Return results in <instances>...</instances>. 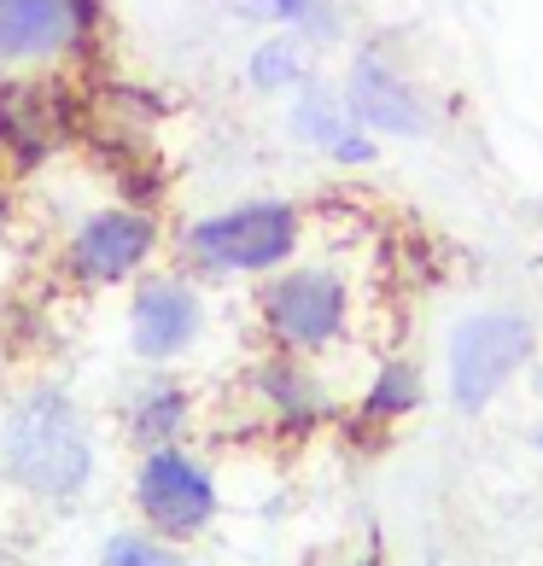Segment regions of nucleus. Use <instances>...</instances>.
<instances>
[{
  "mask_svg": "<svg viewBox=\"0 0 543 566\" xmlns=\"http://www.w3.org/2000/svg\"><path fill=\"white\" fill-rule=\"evenodd\" d=\"M292 129H299L310 146H327V153H340V146L357 135V123H351V112H340L327 94H316L310 88L304 99H299V112H292Z\"/></svg>",
  "mask_w": 543,
  "mask_h": 566,
  "instance_id": "f8f14e48",
  "label": "nucleus"
},
{
  "mask_svg": "<svg viewBox=\"0 0 543 566\" xmlns=\"http://www.w3.org/2000/svg\"><path fill=\"white\" fill-rule=\"evenodd\" d=\"M0 468L12 485H24L30 496H53L65 502L88 485L94 473V432L88 415L59 386H35L7 409L0 427Z\"/></svg>",
  "mask_w": 543,
  "mask_h": 566,
  "instance_id": "f257e3e1",
  "label": "nucleus"
},
{
  "mask_svg": "<svg viewBox=\"0 0 543 566\" xmlns=\"http://www.w3.org/2000/svg\"><path fill=\"white\" fill-rule=\"evenodd\" d=\"M94 30V0H0V59H59Z\"/></svg>",
  "mask_w": 543,
  "mask_h": 566,
  "instance_id": "6e6552de",
  "label": "nucleus"
},
{
  "mask_svg": "<svg viewBox=\"0 0 543 566\" xmlns=\"http://www.w3.org/2000/svg\"><path fill=\"white\" fill-rule=\"evenodd\" d=\"M345 286L327 269H292L263 286V322L286 350H322L345 333Z\"/></svg>",
  "mask_w": 543,
  "mask_h": 566,
  "instance_id": "20e7f679",
  "label": "nucleus"
},
{
  "mask_svg": "<svg viewBox=\"0 0 543 566\" xmlns=\"http://www.w3.org/2000/svg\"><path fill=\"white\" fill-rule=\"evenodd\" d=\"M71 129V99L59 82H41V76H24V82H7L0 88V158L7 164H35L48 158L59 140Z\"/></svg>",
  "mask_w": 543,
  "mask_h": 566,
  "instance_id": "0eeeda50",
  "label": "nucleus"
},
{
  "mask_svg": "<svg viewBox=\"0 0 543 566\" xmlns=\"http://www.w3.org/2000/svg\"><path fill=\"white\" fill-rule=\"evenodd\" d=\"M0 228H7V193H0Z\"/></svg>",
  "mask_w": 543,
  "mask_h": 566,
  "instance_id": "a211bd4d",
  "label": "nucleus"
},
{
  "mask_svg": "<svg viewBox=\"0 0 543 566\" xmlns=\"http://www.w3.org/2000/svg\"><path fill=\"white\" fill-rule=\"evenodd\" d=\"M345 112L357 129L380 135H427V106L409 82L386 65V59H357L345 82Z\"/></svg>",
  "mask_w": 543,
  "mask_h": 566,
  "instance_id": "9d476101",
  "label": "nucleus"
},
{
  "mask_svg": "<svg viewBox=\"0 0 543 566\" xmlns=\"http://www.w3.org/2000/svg\"><path fill=\"white\" fill-rule=\"evenodd\" d=\"M252 7H258L263 18H304L316 0H252Z\"/></svg>",
  "mask_w": 543,
  "mask_h": 566,
  "instance_id": "f3484780",
  "label": "nucleus"
},
{
  "mask_svg": "<svg viewBox=\"0 0 543 566\" xmlns=\"http://www.w3.org/2000/svg\"><path fill=\"white\" fill-rule=\"evenodd\" d=\"M415 403H421V374H415L409 363H391V368H380V380H374V391H368L363 421H398V415H409Z\"/></svg>",
  "mask_w": 543,
  "mask_h": 566,
  "instance_id": "ddd939ff",
  "label": "nucleus"
},
{
  "mask_svg": "<svg viewBox=\"0 0 543 566\" xmlns=\"http://www.w3.org/2000/svg\"><path fill=\"white\" fill-rule=\"evenodd\" d=\"M263 391H269V403H275L281 415H292V421H310V415L322 409L316 380H310V374H299V368H286V363H275V368L263 374Z\"/></svg>",
  "mask_w": 543,
  "mask_h": 566,
  "instance_id": "4468645a",
  "label": "nucleus"
},
{
  "mask_svg": "<svg viewBox=\"0 0 543 566\" xmlns=\"http://www.w3.org/2000/svg\"><path fill=\"white\" fill-rule=\"evenodd\" d=\"M181 421H187V391L176 380H158V386H146L129 403V444L164 450L181 432Z\"/></svg>",
  "mask_w": 543,
  "mask_h": 566,
  "instance_id": "9b49d317",
  "label": "nucleus"
},
{
  "mask_svg": "<svg viewBox=\"0 0 543 566\" xmlns=\"http://www.w3.org/2000/svg\"><path fill=\"white\" fill-rule=\"evenodd\" d=\"M252 82L258 88H292V82H304V53L299 41H263V48L252 53Z\"/></svg>",
  "mask_w": 543,
  "mask_h": 566,
  "instance_id": "2eb2a0df",
  "label": "nucleus"
},
{
  "mask_svg": "<svg viewBox=\"0 0 543 566\" xmlns=\"http://www.w3.org/2000/svg\"><path fill=\"white\" fill-rule=\"evenodd\" d=\"M537 345V333L526 316H509V310H485V316H468L450 333V397L462 415H479L503 391L526 356Z\"/></svg>",
  "mask_w": 543,
  "mask_h": 566,
  "instance_id": "f03ea898",
  "label": "nucleus"
},
{
  "mask_svg": "<svg viewBox=\"0 0 543 566\" xmlns=\"http://www.w3.org/2000/svg\"><path fill=\"white\" fill-rule=\"evenodd\" d=\"M537 450H543V421H537Z\"/></svg>",
  "mask_w": 543,
  "mask_h": 566,
  "instance_id": "6ab92c4d",
  "label": "nucleus"
},
{
  "mask_svg": "<svg viewBox=\"0 0 543 566\" xmlns=\"http://www.w3.org/2000/svg\"><path fill=\"white\" fill-rule=\"evenodd\" d=\"M100 566H181V555L146 532H117L106 543V555H100Z\"/></svg>",
  "mask_w": 543,
  "mask_h": 566,
  "instance_id": "dca6fc26",
  "label": "nucleus"
},
{
  "mask_svg": "<svg viewBox=\"0 0 543 566\" xmlns=\"http://www.w3.org/2000/svg\"><path fill=\"white\" fill-rule=\"evenodd\" d=\"M187 251L205 269H228V275H263V269H281L292 251H299V211L286 199H258L240 205V211L205 217Z\"/></svg>",
  "mask_w": 543,
  "mask_h": 566,
  "instance_id": "7ed1b4c3",
  "label": "nucleus"
},
{
  "mask_svg": "<svg viewBox=\"0 0 543 566\" xmlns=\"http://www.w3.org/2000/svg\"><path fill=\"white\" fill-rule=\"evenodd\" d=\"M135 502L146 514V526H158L164 537H187L199 526H211L217 514V485L194 455H181L176 444L146 450L140 473H135Z\"/></svg>",
  "mask_w": 543,
  "mask_h": 566,
  "instance_id": "39448f33",
  "label": "nucleus"
},
{
  "mask_svg": "<svg viewBox=\"0 0 543 566\" xmlns=\"http://www.w3.org/2000/svg\"><path fill=\"white\" fill-rule=\"evenodd\" d=\"M158 251V217L117 205V211H94L65 245V269L82 286H112L129 281L135 269Z\"/></svg>",
  "mask_w": 543,
  "mask_h": 566,
  "instance_id": "423d86ee",
  "label": "nucleus"
},
{
  "mask_svg": "<svg viewBox=\"0 0 543 566\" xmlns=\"http://www.w3.org/2000/svg\"><path fill=\"white\" fill-rule=\"evenodd\" d=\"M199 339V292L187 281H146L129 304V345L146 363H170Z\"/></svg>",
  "mask_w": 543,
  "mask_h": 566,
  "instance_id": "1a4fd4ad",
  "label": "nucleus"
}]
</instances>
